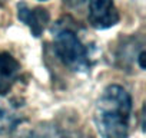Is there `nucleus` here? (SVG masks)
<instances>
[{"instance_id":"obj_1","label":"nucleus","mask_w":146,"mask_h":138,"mask_svg":"<svg viewBox=\"0 0 146 138\" xmlns=\"http://www.w3.org/2000/svg\"><path fill=\"white\" fill-rule=\"evenodd\" d=\"M132 118V98L120 85H109L95 107V125L102 138H127Z\"/></svg>"},{"instance_id":"obj_2","label":"nucleus","mask_w":146,"mask_h":138,"mask_svg":"<svg viewBox=\"0 0 146 138\" xmlns=\"http://www.w3.org/2000/svg\"><path fill=\"white\" fill-rule=\"evenodd\" d=\"M52 33L54 52L62 63L73 72H88L92 66L89 49L76 30L67 23V19L59 20Z\"/></svg>"},{"instance_id":"obj_3","label":"nucleus","mask_w":146,"mask_h":138,"mask_svg":"<svg viewBox=\"0 0 146 138\" xmlns=\"http://www.w3.org/2000/svg\"><path fill=\"white\" fill-rule=\"evenodd\" d=\"M89 23L98 30L117 25L120 16L113 0H89Z\"/></svg>"},{"instance_id":"obj_4","label":"nucleus","mask_w":146,"mask_h":138,"mask_svg":"<svg viewBox=\"0 0 146 138\" xmlns=\"http://www.w3.org/2000/svg\"><path fill=\"white\" fill-rule=\"evenodd\" d=\"M17 19L25 23L35 38H39L49 23L50 15L43 7H30L25 2L17 5Z\"/></svg>"},{"instance_id":"obj_5","label":"nucleus","mask_w":146,"mask_h":138,"mask_svg":"<svg viewBox=\"0 0 146 138\" xmlns=\"http://www.w3.org/2000/svg\"><path fill=\"white\" fill-rule=\"evenodd\" d=\"M23 121L20 101L0 95V134L12 132Z\"/></svg>"},{"instance_id":"obj_6","label":"nucleus","mask_w":146,"mask_h":138,"mask_svg":"<svg viewBox=\"0 0 146 138\" xmlns=\"http://www.w3.org/2000/svg\"><path fill=\"white\" fill-rule=\"evenodd\" d=\"M20 75V63L9 52L0 50V95H7Z\"/></svg>"},{"instance_id":"obj_7","label":"nucleus","mask_w":146,"mask_h":138,"mask_svg":"<svg viewBox=\"0 0 146 138\" xmlns=\"http://www.w3.org/2000/svg\"><path fill=\"white\" fill-rule=\"evenodd\" d=\"M29 138H72V137L54 128H43L42 131H36L35 134H32Z\"/></svg>"},{"instance_id":"obj_8","label":"nucleus","mask_w":146,"mask_h":138,"mask_svg":"<svg viewBox=\"0 0 146 138\" xmlns=\"http://www.w3.org/2000/svg\"><path fill=\"white\" fill-rule=\"evenodd\" d=\"M136 62H137L139 68L143 71V69H145V50H143V49H140V52L137 53V56H136Z\"/></svg>"},{"instance_id":"obj_9","label":"nucleus","mask_w":146,"mask_h":138,"mask_svg":"<svg viewBox=\"0 0 146 138\" xmlns=\"http://www.w3.org/2000/svg\"><path fill=\"white\" fill-rule=\"evenodd\" d=\"M64 2L72 7H78V6H82L85 2H88V0H64Z\"/></svg>"}]
</instances>
